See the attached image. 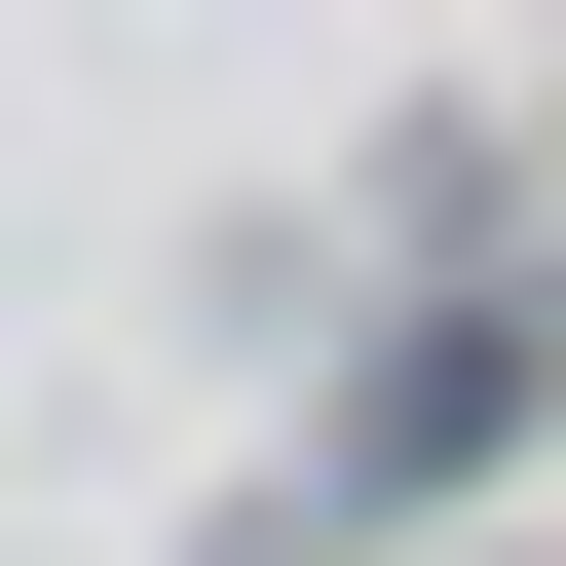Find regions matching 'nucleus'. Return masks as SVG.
<instances>
[{"instance_id": "nucleus-1", "label": "nucleus", "mask_w": 566, "mask_h": 566, "mask_svg": "<svg viewBox=\"0 0 566 566\" xmlns=\"http://www.w3.org/2000/svg\"><path fill=\"white\" fill-rule=\"evenodd\" d=\"M491 416H528V303H416V340H378V453H340V491H416V453H491Z\"/></svg>"}]
</instances>
